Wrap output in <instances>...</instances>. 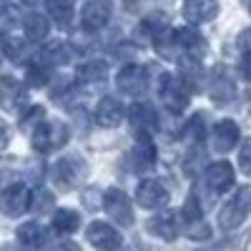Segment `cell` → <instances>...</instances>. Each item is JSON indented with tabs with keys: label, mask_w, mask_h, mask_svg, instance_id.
<instances>
[{
	"label": "cell",
	"mask_w": 251,
	"mask_h": 251,
	"mask_svg": "<svg viewBox=\"0 0 251 251\" xmlns=\"http://www.w3.org/2000/svg\"><path fill=\"white\" fill-rule=\"evenodd\" d=\"M249 214H251V186H241L239 191L224 203L221 214H219V224L226 231H234V228H239L246 221Z\"/></svg>",
	"instance_id": "6da1fadb"
},
{
	"label": "cell",
	"mask_w": 251,
	"mask_h": 251,
	"mask_svg": "<svg viewBox=\"0 0 251 251\" xmlns=\"http://www.w3.org/2000/svg\"><path fill=\"white\" fill-rule=\"evenodd\" d=\"M68 126L60 123V121H43L38 126V128L33 131V149L40 151V153H53L58 151L60 146L68 143Z\"/></svg>",
	"instance_id": "7a4b0ae2"
},
{
	"label": "cell",
	"mask_w": 251,
	"mask_h": 251,
	"mask_svg": "<svg viewBox=\"0 0 251 251\" xmlns=\"http://www.w3.org/2000/svg\"><path fill=\"white\" fill-rule=\"evenodd\" d=\"M186 83L181 78H174L169 73H161L158 78V93H161V103L166 106V111L178 116L186 106H188V96H186Z\"/></svg>",
	"instance_id": "3957f363"
},
{
	"label": "cell",
	"mask_w": 251,
	"mask_h": 251,
	"mask_svg": "<svg viewBox=\"0 0 251 251\" xmlns=\"http://www.w3.org/2000/svg\"><path fill=\"white\" fill-rule=\"evenodd\" d=\"M103 208H106V214L116 224L133 226V206H131V199L126 196L121 188H108V191H106V201H103Z\"/></svg>",
	"instance_id": "277c9868"
},
{
	"label": "cell",
	"mask_w": 251,
	"mask_h": 251,
	"mask_svg": "<svg viewBox=\"0 0 251 251\" xmlns=\"http://www.w3.org/2000/svg\"><path fill=\"white\" fill-rule=\"evenodd\" d=\"M86 239H88V244H93L98 251H116V249H121V244H123L121 234L116 231L111 224H106V221H93V224L88 226V231H86Z\"/></svg>",
	"instance_id": "5b68a950"
},
{
	"label": "cell",
	"mask_w": 251,
	"mask_h": 251,
	"mask_svg": "<svg viewBox=\"0 0 251 251\" xmlns=\"http://www.w3.org/2000/svg\"><path fill=\"white\" fill-rule=\"evenodd\" d=\"M83 171H86V163L75 156H68V158H60L53 166V178L60 188H73V186L80 183Z\"/></svg>",
	"instance_id": "8992f818"
},
{
	"label": "cell",
	"mask_w": 251,
	"mask_h": 251,
	"mask_svg": "<svg viewBox=\"0 0 251 251\" xmlns=\"http://www.w3.org/2000/svg\"><path fill=\"white\" fill-rule=\"evenodd\" d=\"M111 20V0H91L80 10V25L96 33Z\"/></svg>",
	"instance_id": "52a82bcc"
},
{
	"label": "cell",
	"mask_w": 251,
	"mask_h": 251,
	"mask_svg": "<svg viewBox=\"0 0 251 251\" xmlns=\"http://www.w3.org/2000/svg\"><path fill=\"white\" fill-rule=\"evenodd\" d=\"M136 201L138 206L143 208H158L169 201V191H166V186L156 178H143L136 188Z\"/></svg>",
	"instance_id": "ba28073f"
},
{
	"label": "cell",
	"mask_w": 251,
	"mask_h": 251,
	"mask_svg": "<svg viewBox=\"0 0 251 251\" xmlns=\"http://www.w3.org/2000/svg\"><path fill=\"white\" fill-rule=\"evenodd\" d=\"M203 181H206V186L211 188L214 194L228 191V188L234 186V169H231V163H228V161H214L206 169Z\"/></svg>",
	"instance_id": "9c48e42d"
},
{
	"label": "cell",
	"mask_w": 251,
	"mask_h": 251,
	"mask_svg": "<svg viewBox=\"0 0 251 251\" xmlns=\"http://www.w3.org/2000/svg\"><path fill=\"white\" fill-rule=\"evenodd\" d=\"M131 126H133V131L141 133L138 138H149V133L158 126V118H156V111L149 100H141V103H133L131 106Z\"/></svg>",
	"instance_id": "30bf717a"
},
{
	"label": "cell",
	"mask_w": 251,
	"mask_h": 251,
	"mask_svg": "<svg viewBox=\"0 0 251 251\" xmlns=\"http://www.w3.org/2000/svg\"><path fill=\"white\" fill-rule=\"evenodd\" d=\"M30 194L25 183H13L3 191V211L5 216H20L23 211L30 208Z\"/></svg>",
	"instance_id": "8fae6325"
},
{
	"label": "cell",
	"mask_w": 251,
	"mask_h": 251,
	"mask_svg": "<svg viewBox=\"0 0 251 251\" xmlns=\"http://www.w3.org/2000/svg\"><path fill=\"white\" fill-rule=\"evenodd\" d=\"M239 136H241V131H239V126H236L231 118L219 121V123L214 126V133H211L214 151H219V153H228V151H231L234 146L239 143Z\"/></svg>",
	"instance_id": "7c38bea8"
},
{
	"label": "cell",
	"mask_w": 251,
	"mask_h": 251,
	"mask_svg": "<svg viewBox=\"0 0 251 251\" xmlns=\"http://www.w3.org/2000/svg\"><path fill=\"white\" fill-rule=\"evenodd\" d=\"M146 228L163 241H174L178 236V214L176 211H161V214L149 219Z\"/></svg>",
	"instance_id": "4fadbf2b"
},
{
	"label": "cell",
	"mask_w": 251,
	"mask_h": 251,
	"mask_svg": "<svg viewBox=\"0 0 251 251\" xmlns=\"http://www.w3.org/2000/svg\"><path fill=\"white\" fill-rule=\"evenodd\" d=\"M183 15L188 23L201 25L208 23L219 15V0H186L183 3Z\"/></svg>",
	"instance_id": "5bb4252c"
},
{
	"label": "cell",
	"mask_w": 251,
	"mask_h": 251,
	"mask_svg": "<svg viewBox=\"0 0 251 251\" xmlns=\"http://www.w3.org/2000/svg\"><path fill=\"white\" fill-rule=\"evenodd\" d=\"M116 86L126 96H138L146 88V68L143 66H126V68H121V73L116 78Z\"/></svg>",
	"instance_id": "9a60e30c"
},
{
	"label": "cell",
	"mask_w": 251,
	"mask_h": 251,
	"mask_svg": "<svg viewBox=\"0 0 251 251\" xmlns=\"http://www.w3.org/2000/svg\"><path fill=\"white\" fill-rule=\"evenodd\" d=\"M208 96H211L216 103H221V106H226V103H231L234 96H236V86L231 75H228L226 71L216 68L214 75H211V83H208Z\"/></svg>",
	"instance_id": "2e32d148"
},
{
	"label": "cell",
	"mask_w": 251,
	"mask_h": 251,
	"mask_svg": "<svg viewBox=\"0 0 251 251\" xmlns=\"http://www.w3.org/2000/svg\"><path fill=\"white\" fill-rule=\"evenodd\" d=\"M123 121V106L121 100L113 96H106L98 100L96 106V123H100L103 128H116V126Z\"/></svg>",
	"instance_id": "e0dca14e"
},
{
	"label": "cell",
	"mask_w": 251,
	"mask_h": 251,
	"mask_svg": "<svg viewBox=\"0 0 251 251\" xmlns=\"http://www.w3.org/2000/svg\"><path fill=\"white\" fill-rule=\"evenodd\" d=\"M18 244L28 251H40L46 246V228L38 221H28L18 228Z\"/></svg>",
	"instance_id": "ac0fdd59"
},
{
	"label": "cell",
	"mask_w": 251,
	"mask_h": 251,
	"mask_svg": "<svg viewBox=\"0 0 251 251\" xmlns=\"http://www.w3.org/2000/svg\"><path fill=\"white\" fill-rule=\"evenodd\" d=\"M48 30H50L48 20L43 15H38V13H30L25 18V23H23V33H25V38L30 40V43H40V40H46Z\"/></svg>",
	"instance_id": "d6986e66"
},
{
	"label": "cell",
	"mask_w": 251,
	"mask_h": 251,
	"mask_svg": "<svg viewBox=\"0 0 251 251\" xmlns=\"http://www.w3.org/2000/svg\"><path fill=\"white\" fill-rule=\"evenodd\" d=\"M48 13L55 18L58 25H68L73 20V10H75V0H46Z\"/></svg>",
	"instance_id": "ffe728a7"
},
{
	"label": "cell",
	"mask_w": 251,
	"mask_h": 251,
	"mask_svg": "<svg viewBox=\"0 0 251 251\" xmlns=\"http://www.w3.org/2000/svg\"><path fill=\"white\" fill-rule=\"evenodd\" d=\"M78 226H80V216L75 211H71V208H60V211H55L53 228L58 234H73V231H78Z\"/></svg>",
	"instance_id": "44dd1931"
},
{
	"label": "cell",
	"mask_w": 251,
	"mask_h": 251,
	"mask_svg": "<svg viewBox=\"0 0 251 251\" xmlns=\"http://www.w3.org/2000/svg\"><path fill=\"white\" fill-rule=\"evenodd\" d=\"M166 25H169V18H166L163 13H151V15H146V18L141 20L138 33L149 35V38H158V35H163Z\"/></svg>",
	"instance_id": "7402d4cb"
},
{
	"label": "cell",
	"mask_w": 251,
	"mask_h": 251,
	"mask_svg": "<svg viewBox=\"0 0 251 251\" xmlns=\"http://www.w3.org/2000/svg\"><path fill=\"white\" fill-rule=\"evenodd\" d=\"M131 161L136 163V171H149L151 166H153V161H156V151H153V146H151L149 138L141 141V146L131 153Z\"/></svg>",
	"instance_id": "603a6c76"
},
{
	"label": "cell",
	"mask_w": 251,
	"mask_h": 251,
	"mask_svg": "<svg viewBox=\"0 0 251 251\" xmlns=\"http://www.w3.org/2000/svg\"><path fill=\"white\" fill-rule=\"evenodd\" d=\"M40 63H46V66H58V63H66L68 55H71V48L66 43H50L43 48V53H38Z\"/></svg>",
	"instance_id": "cb8c5ba5"
},
{
	"label": "cell",
	"mask_w": 251,
	"mask_h": 251,
	"mask_svg": "<svg viewBox=\"0 0 251 251\" xmlns=\"http://www.w3.org/2000/svg\"><path fill=\"white\" fill-rule=\"evenodd\" d=\"M108 73V66L103 60H91V63H83L78 68V80L83 83H93V80H103Z\"/></svg>",
	"instance_id": "d4e9b609"
},
{
	"label": "cell",
	"mask_w": 251,
	"mask_h": 251,
	"mask_svg": "<svg viewBox=\"0 0 251 251\" xmlns=\"http://www.w3.org/2000/svg\"><path fill=\"white\" fill-rule=\"evenodd\" d=\"M183 234L194 241H206L211 239V228L203 219H194V221H183Z\"/></svg>",
	"instance_id": "484cf974"
},
{
	"label": "cell",
	"mask_w": 251,
	"mask_h": 251,
	"mask_svg": "<svg viewBox=\"0 0 251 251\" xmlns=\"http://www.w3.org/2000/svg\"><path fill=\"white\" fill-rule=\"evenodd\" d=\"M3 50H5L8 60L18 63L20 58H25V40L20 35H5L3 38Z\"/></svg>",
	"instance_id": "4316f807"
},
{
	"label": "cell",
	"mask_w": 251,
	"mask_h": 251,
	"mask_svg": "<svg viewBox=\"0 0 251 251\" xmlns=\"http://www.w3.org/2000/svg\"><path fill=\"white\" fill-rule=\"evenodd\" d=\"M53 203H55L53 194L46 191V188H38V191L33 194V199H30V211L33 214H48L53 208Z\"/></svg>",
	"instance_id": "83f0119b"
},
{
	"label": "cell",
	"mask_w": 251,
	"mask_h": 251,
	"mask_svg": "<svg viewBox=\"0 0 251 251\" xmlns=\"http://www.w3.org/2000/svg\"><path fill=\"white\" fill-rule=\"evenodd\" d=\"M48 68L50 66L35 60L33 66L28 68V83H30V86H46V83H48Z\"/></svg>",
	"instance_id": "f1b7e54d"
},
{
	"label": "cell",
	"mask_w": 251,
	"mask_h": 251,
	"mask_svg": "<svg viewBox=\"0 0 251 251\" xmlns=\"http://www.w3.org/2000/svg\"><path fill=\"white\" fill-rule=\"evenodd\" d=\"M186 136H191L194 141H203V136H206V123H203V116H201V113L191 116V121H188V126H186Z\"/></svg>",
	"instance_id": "f546056e"
},
{
	"label": "cell",
	"mask_w": 251,
	"mask_h": 251,
	"mask_svg": "<svg viewBox=\"0 0 251 251\" xmlns=\"http://www.w3.org/2000/svg\"><path fill=\"white\" fill-rule=\"evenodd\" d=\"M43 116H46V111L35 106V108H30V113H25V118H23V121H20V126H23V128H25V131H30V133H33V131L38 128V126H40V123H43V121H46Z\"/></svg>",
	"instance_id": "4dcf8cb0"
},
{
	"label": "cell",
	"mask_w": 251,
	"mask_h": 251,
	"mask_svg": "<svg viewBox=\"0 0 251 251\" xmlns=\"http://www.w3.org/2000/svg\"><path fill=\"white\" fill-rule=\"evenodd\" d=\"M239 169L241 174L251 176V138H246L241 143V151H239Z\"/></svg>",
	"instance_id": "1f68e13d"
},
{
	"label": "cell",
	"mask_w": 251,
	"mask_h": 251,
	"mask_svg": "<svg viewBox=\"0 0 251 251\" xmlns=\"http://www.w3.org/2000/svg\"><path fill=\"white\" fill-rule=\"evenodd\" d=\"M80 199H83V203H86L88 208H98L100 201H106V196H100V188H86Z\"/></svg>",
	"instance_id": "d6a6232c"
},
{
	"label": "cell",
	"mask_w": 251,
	"mask_h": 251,
	"mask_svg": "<svg viewBox=\"0 0 251 251\" xmlns=\"http://www.w3.org/2000/svg\"><path fill=\"white\" fill-rule=\"evenodd\" d=\"M239 71L246 80H251V53H244L241 60H239Z\"/></svg>",
	"instance_id": "836d02e7"
},
{
	"label": "cell",
	"mask_w": 251,
	"mask_h": 251,
	"mask_svg": "<svg viewBox=\"0 0 251 251\" xmlns=\"http://www.w3.org/2000/svg\"><path fill=\"white\" fill-rule=\"evenodd\" d=\"M50 251H80V246L73 241H58L55 246H50Z\"/></svg>",
	"instance_id": "e575fe53"
},
{
	"label": "cell",
	"mask_w": 251,
	"mask_h": 251,
	"mask_svg": "<svg viewBox=\"0 0 251 251\" xmlns=\"http://www.w3.org/2000/svg\"><path fill=\"white\" fill-rule=\"evenodd\" d=\"M239 46L244 48V53H251V28L239 35Z\"/></svg>",
	"instance_id": "d590c367"
},
{
	"label": "cell",
	"mask_w": 251,
	"mask_h": 251,
	"mask_svg": "<svg viewBox=\"0 0 251 251\" xmlns=\"http://www.w3.org/2000/svg\"><path fill=\"white\" fill-rule=\"evenodd\" d=\"M244 8H246V10L251 13V0H244Z\"/></svg>",
	"instance_id": "8d00e7d4"
}]
</instances>
